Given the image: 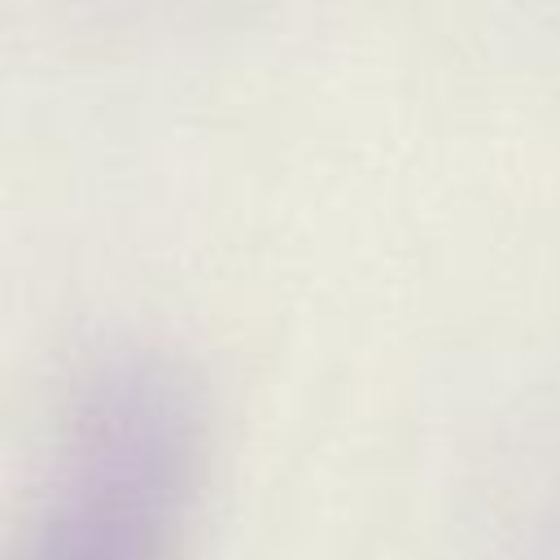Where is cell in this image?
Instances as JSON below:
<instances>
[{
    "mask_svg": "<svg viewBox=\"0 0 560 560\" xmlns=\"http://www.w3.org/2000/svg\"><path fill=\"white\" fill-rule=\"evenodd\" d=\"M179 477L162 416L109 407L66 451L13 560H171Z\"/></svg>",
    "mask_w": 560,
    "mask_h": 560,
    "instance_id": "cell-1",
    "label": "cell"
}]
</instances>
